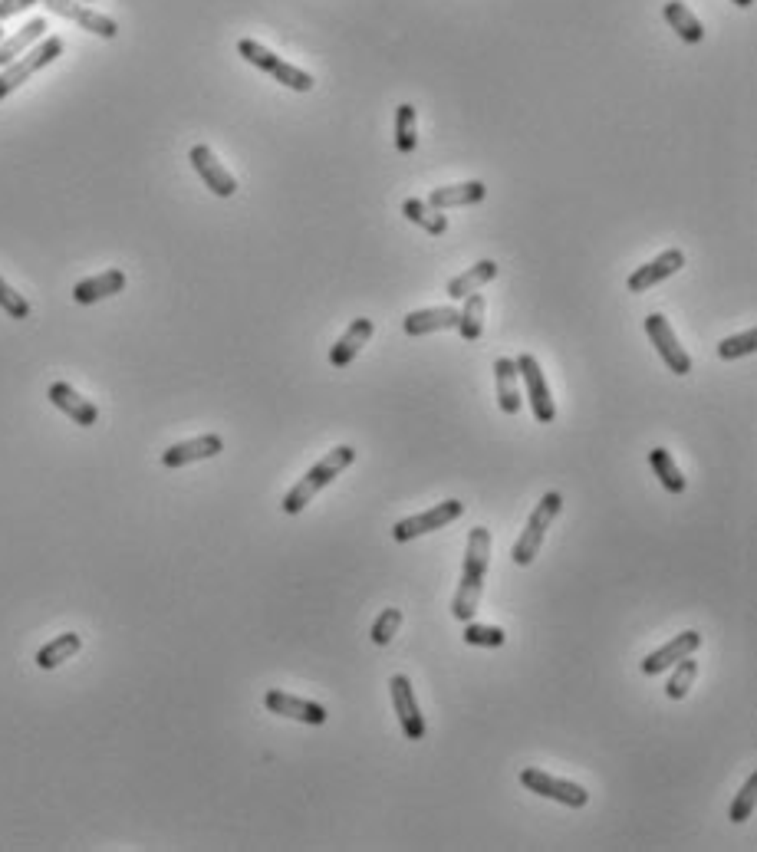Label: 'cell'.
Segmentation results:
<instances>
[{"label": "cell", "mask_w": 757, "mask_h": 852, "mask_svg": "<svg viewBox=\"0 0 757 852\" xmlns=\"http://www.w3.org/2000/svg\"><path fill=\"white\" fill-rule=\"evenodd\" d=\"M488 566H491V530L474 527L468 533V550H465V566H461L458 593H455V599H451V616H455L458 622H471L474 612H478Z\"/></svg>", "instance_id": "6da1fadb"}, {"label": "cell", "mask_w": 757, "mask_h": 852, "mask_svg": "<svg viewBox=\"0 0 757 852\" xmlns=\"http://www.w3.org/2000/svg\"><path fill=\"white\" fill-rule=\"evenodd\" d=\"M356 448L353 445H340V448H333V451H326L320 461L313 464V468L307 471L300 477L297 484L290 487V491L284 494V501H280V510H284L287 517H297V514H303V510H307V504L313 501L316 494L323 491V487H330L336 477H340L349 464H356Z\"/></svg>", "instance_id": "7a4b0ae2"}, {"label": "cell", "mask_w": 757, "mask_h": 852, "mask_svg": "<svg viewBox=\"0 0 757 852\" xmlns=\"http://www.w3.org/2000/svg\"><path fill=\"white\" fill-rule=\"evenodd\" d=\"M560 507H563L560 491H550V494L540 497V504L534 507V514L527 517V527L521 530V537H517L514 550H511V560L517 566H530L537 560V553H540V547H544V537H547L553 520H557Z\"/></svg>", "instance_id": "3957f363"}, {"label": "cell", "mask_w": 757, "mask_h": 852, "mask_svg": "<svg viewBox=\"0 0 757 852\" xmlns=\"http://www.w3.org/2000/svg\"><path fill=\"white\" fill-rule=\"evenodd\" d=\"M237 53H241L251 66H257L261 73L274 76L280 86L293 89V93H310V89H313V76L307 70H300V66H293L287 60H280V56L274 50H267L264 43L244 37V40H237Z\"/></svg>", "instance_id": "277c9868"}, {"label": "cell", "mask_w": 757, "mask_h": 852, "mask_svg": "<svg viewBox=\"0 0 757 852\" xmlns=\"http://www.w3.org/2000/svg\"><path fill=\"white\" fill-rule=\"evenodd\" d=\"M60 56H63V40L60 37H43L30 53L17 56L14 63H7L4 70H0V99H7L14 89L24 86L33 73H40L43 66H50L53 60H60Z\"/></svg>", "instance_id": "5b68a950"}, {"label": "cell", "mask_w": 757, "mask_h": 852, "mask_svg": "<svg viewBox=\"0 0 757 852\" xmlns=\"http://www.w3.org/2000/svg\"><path fill=\"white\" fill-rule=\"evenodd\" d=\"M521 783L530 793H537V797L557 800L563 806H570V810H583V806L590 803V793H586V787H580V783H573V780L553 777V774H547V770H540V767H524L521 770Z\"/></svg>", "instance_id": "8992f818"}, {"label": "cell", "mask_w": 757, "mask_h": 852, "mask_svg": "<svg viewBox=\"0 0 757 852\" xmlns=\"http://www.w3.org/2000/svg\"><path fill=\"white\" fill-rule=\"evenodd\" d=\"M461 514H465V504L451 497V501H442V504L428 507V510H422V514H412V517L399 520V524L392 527V540H395V543H409V540H415V537H425V533L455 524Z\"/></svg>", "instance_id": "52a82bcc"}, {"label": "cell", "mask_w": 757, "mask_h": 852, "mask_svg": "<svg viewBox=\"0 0 757 852\" xmlns=\"http://www.w3.org/2000/svg\"><path fill=\"white\" fill-rule=\"evenodd\" d=\"M514 362H517V372H521V385L527 392V402H530V408H534V418L540 425H550L553 418H557V405H553L544 369H540V362L534 356H517Z\"/></svg>", "instance_id": "ba28073f"}, {"label": "cell", "mask_w": 757, "mask_h": 852, "mask_svg": "<svg viewBox=\"0 0 757 852\" xmlns=\"http://www.w3.org/2000/svg\"><path fill=\"white\" fill-rule=\"evenodd\" d=\"M642 326H646L652 346L659 349V356H662L665 366H669L675 376H688V372H692V356H688V352L682 349L679 336H675V329L669 326V320H665L662 313H649Z\"/></svg>", "instance_id": "9c48e42d"}, {"label": "cell", "mask_w": 757, "mask_h": 852, "mask_svg": "<svg viewBox=\"0 0 757 852\" xmlns=\"http://www.w3.org/2000/svg\"><path fill=\"white\" fill-rule=\"evenodd\" d=\"M43 7L50 10V14L63 17V20H73L76 27H83L86 33H96V37L103 40H116L119 37V24L106 14H99V10L79 4V0H40Z\"/></svg>", "instance_id": "30bf717a"}, {"label": "cell", "mask_w": 757, "mask_h": 852, "mask_svg": "<svg viewBox=\"0 0 757 852\" xmlns=\"http://www.w3.org/2000/svg\"><path fill=\"white\" fill-rule=\"evenodd\" d=\"M389 695H392V708L399 714V724H402V734L409 741H425V718L418 711V701H415V691H412V681L405 675H392L389 681Z\"/></svg>", "instance_id": "8fae6325"}, {"label": "cell", "mask_w": 757, "mask_h": 852, "mask_svg": "<svg viewBox=\"0 0 757 852\" xmlns=\"http://www.w3.org/2000/svg\"><path fill=\"white\" fill-rule=\"evenodd\" d=\"M264 708H267L270 714H280V718H290V721H300V724H313V727L326 724V718H330L323 704L307 701V698H297V695H290V691H280V688H270V691H267V695H264Z\"/></svg>", "instance_id": "7c38bea8"}, {"label": "cell", "mask_w": 757, "mask_h": 852, "mask_svg": "<svg viewBox=\"0 0 757 852\" xmlns=\"http://www.w3.org/2000/svg\"><path fill=\"white\" fill-rule=\"evenodd\" d=\"M682 267H685V254L679 251V247H672V251H662L655 260H649V264H642V267L632 270L629 280H626V287H629V293H646V290L655 287V283L675 277Z\"/></svg>", "instance_id": "4fadbf2b"}, {"label": "cell", "mask_w": 757, "mask_h": 852, "mask_svg": "<svg viewBox=\"0 0 757 852\" xmlns=\"http://www.w3.org/2000/svg\"><path fill=\"white\" fill-rule=\"evenodd\" d=\"M188 162H191V168L198 172V178L205 181V185H208L218 198H231L234 191H237L234 175L218 162V155H214L208 145H195V149L188 152Z\"/></svg>", "instance_id": "5bb4252c"}, {"label": "cell", "mask_w": 757, "mask_h": 852, "mask_svg": "<svg viewBox=\"0 0 757 852\" xmlns=\"http://www.w3.org/2000/svg\"><path fill=\"white\" fill-rule=\"evenodd\" d=\"M221 451H224V438L221 435H198V438L178 441V445L165 448L162 451V464L168 471H175V468H185V464L218 458Z\"/></svg>", "instance_id": "9a60e30c"}, {"label": "cell", "mask_w": 757, "mask_h": 852, "mask_svg": "<svg viewBox=\"0 0 757 852\" xmlns=\"http://www.w3.org/2000/svg\"><path fill=\"white\" fill-rule=\"evenodd\" d=\"M698 649H702V635H698L695 629H688L682 635H675L672 642H665L662 649H655L652 655H646V662H642L639 668H642V675H649V678L662 675V672H669L675 662H682L685 655H695Z\"/></svg>", "instance_id": "2e32d148"}, {"label": "cell", "mask_w": 757, "mask_h": 852, "mask_svg": "<svg viewBox=\"0 0 757 852\" xmlns=\"http://www.w3.org/2000/svg\"><path fill=\"white\" fill-rule=\"evenodd\" d=\"M47 399L60 408L66 418H73L79 428H93L99 422V408L89 399H83V395H79L70 382H53L50 392H47Z\"/></svg>", "instance_id": "e0dca14e"}, {"label": "cell", "mask_w": 757, "mask_h": 852, "mask_svg": "<svg viewBox=\"0 0 757 852\" xmlns=\"http://www.w3.org/2000/svg\"><path fill=\"white\" fill-rule=\"evenodd\" d=\"M372 333H376V323L366 320V316H359V320L349 323L346 333L336 339V346L330 349V366L333 369H346L349 362H353L359 352H363V346L372 339Z\"/></svg>", "instance_id": "ac0fdd59"}, {"label": "cell", "mask_w": 757, "mask_h": 852, "mask_svg": "<svg viewBox=\"0 0 757 852\" xmlns=\"http://www.w3.org/2000/svg\"><path fill=\"white\" fill-rule=\"evenodd\" d=\"M122 290H126V274H122L119 267H112V270H103L99 277L79 280L76 287H73V300H76L79 306H93V303H99V300L116 297V293H122Z\"/></svg>", "instance_id": "d6986e66"}, {"label": "cell", "mask_w": 757, "mask_h": 852, "mask_svg": "<svg viewBox=\"0 0 757 852\" xmlns=\"http://www.w3.org/2000/svg\"><path fill=\"white\" fill-rule=\"evenodd\" d=\"M494 385H497V405L504 415H517L524 405L521 395V372H517L514 359H497L494 362Z\"/></svg>", "instance_id": "ffe728a7"}, {"label": "cell", "mask_w": 757, "mask_h": 852, "mask_svg": "<svg viewBox=\"0 0 757 852\" xmlns=\"http://www.w3.org/2000/svg\"><path fill=\"white\" fill-rule=\"evenodd\" d=\"M458 326V310L455 306H428V310H415L402 320V329L409 336H432L442 329Z\"/></svg>", "instance_id": "44dd1931"}, {"label": "cell", "mask_w": 757, "mask_h": 852, "mask_svg": "<svg viewBox=\"0 0 757 852\" xmlns=\"http://www.w3.org/2000/svg\"><path fill=\"white\" fill-rule=\"evenodd\" d=\"M484 198H488V188H484V181H461V185L432 188L428 204L438 208V211H445V208H468V204H481Z\"/></svg>", "instance_id": "7402d4cb"}, {"label": "cell", "mask_w": 757, "mask_h": 852, "mask_svg": "<svg viewBox=\"0 0 757 852\" xmlns=\"http://www.w3.org/2000/svg\"><path fill=\"white\" fill-rule=\"evenodd\" d=\"M47 30H50L47 17H33V20H27V24L14 33V37L0 40V70H4L7 63H14L17 56H24L37 40L47 37Z\"/></svg>", "instance_id": "603a6c76"}, {"label": "cell", "mask_w": 757, "mask_h": 852, "mask_svg": "<svg viewBox=\"0 0 757 852\" xmlns=\"http://www.w3.org/2000/svg\"><path fill=\"white\" fill-rule=\"evenodd\" d=\"M662 17H665V24H669L675 33H679V40L688 43V47H695V43L705 40L702 20H698L692 10L682 4V0H669V4L662 7Z\"/></svg>", "instance_id": "cb8c5ba5"}, {"label": "cell", "mask_w": 757, "mask_h": 852, "mask_svg": "<svg viewBox=\"0 0 757 852\" xmlns=\"http://www.w3.org/2000/svg\"><path fill=\"white\" fill-rule=\"evenodd\" d=\"M79 649H83V635L63 632V635H56V639H50L47 645H43L33 662H37V668H43V672H53V668H60L63 662H70Z\"/></svg>", "instance_id": "d4e9b609"}, {"label": "cell", "mask_w": 757, "mask_h": 852, "mask_svg": "<svg viewBox=\"0 0 757 852\" xmlns=\"http://www.w3.org/2000/svg\"><path fill=\"white\" fill-rule=\"evenodd\" d=\"M497 270H501V267H497L494 260H478V264H474V267H468L465 274L451 277V280H448V290H445V293H448L451 300H465L468 293L481 290L484 283H491V280L497 277Z\"/></svg>", "instance_id": "484cf974"}, {"label": "cell", "mask_w": 757, "mask_h": 852, "mask_svg": "<svg viewBox=\"0 0 757 852\" xmlns=\"http://www.w3.org/2000/svg\"><path fill=\"white\" fill-rule=\"evenodd\" d=\"M402 214H405V218H409L412 224L422 227V231L435 234V237H442V234L448 231V218H445V214L438 211V208H432L428 201L409 198V201L402 204Z\"/></svg>", "instance_id": "4316f807"}, {"label": "cell", "mask_w": 757, "mask_h": 852, "mask_svg": "<svg viewBox=\"0 0 757 852\" xmlns=\"http://www.w3.org/2000/svg\"><path fill=\"white\" fill-rule=\"evenodd\" d=\"M455 329L468 339V343H478V339H481V333H484V297L478 290L465 297V306L458 310V326Z\"/></svg>", "instance_id": "83f0119b"}, {"label": "cell", "mask_w": 757, "mask_h": 852, "mask_svg": "<svg viewBox=\"0 0 757 852\" xmlns=\"http://www.w3.org/2000/svg\"><path fill=\"white\" fill-rule=\"evenodd\" d=\"M649 468L655 471V477L662 481V487L669 494H682L685 491V474L679 471V464L665 448H652L649 451Z\"/></svg>", "instance_id": "f1b7e54d"}, {"label": "cell", "mask_w": 757, "mask_h": 852, "mask_svg": "<svg viewBox=\"0 0 757 852\" xmlns=\"http://www.w3.org/2000/svg\"><path fill=\"white\" fill-rule=\"evenodd\" d=\"M418 145V129H415V106L412 102H402L395 109V149L399 155H412Z\"/></svg>", "instance_id": "f546056e"}, {"label": "cell", "mask_w": 757, "mask_h": 852, "mask_svg": "<svg viewBox=\"0 0 757 852\" xmlns=\"http://www.w3.org/2000/svg\"><path fill=\"white\" fill-rule=\"evenodd\" d=\"M695 678H698V662L692 655H685L682 662H675V672L669 678V685H665V695L672 701H682L688 695V688L695 685Z\"/></svg>", "instance_id": "4dcf8cb0"}, {"label": "cell", "mask_w": 757, "mask_h": 852, "mask_svg": "<svg viewBox=\"0 0 757 852\" xmlns=\"http://www.w3.org/2000/svg\"><path fill=\"white\" fill-rule=\"evenodd\" d=\"M757 349V329H744L738 336H725L718 343V356L731 362V359H741V356H751Z\"/></svg>", "instance_id": "1f68e13d"}, {"label": "cell", "mask_w": 757, "mask_h": 852, "mask_svg": "<svg viewBox=\"0 0 757 852\" xmlns=\"http://www.w3.org/2000/svg\"><path fill=\"white\" fill-rule=\"evenodd\" d=\"M754 800H757V774H751L748 780H744V787L738 790V797H734L731 810H728V820H731V823H744V820H751V813H754Z\"/></svg>", "instance_id": "d6a6232c"}, {"label": "cell", "mask_w": 757, "mask_h": 852, "mask_svg": "<svg viewBox=\"0 0 757 852\" xmlns=\"http://www.w3.org/2000/svg\"><path fill=\"white\" fill-rule=\"evenodd\" d=\"M402 626V609H382L376 622H372V642L376 645H389L395 639V632Z\"/></svg>", "instance_id": "836d02e7"}, {"label": "cell", "mask_w": 757, "mask_h": 852, "mask_svg": "<svg viewBox=\"0 0 757 852\" xmlns=\"http://www.w3.org/2000/svg\"><path fill=\"white\" fill-rule=\"evenodd\" d=\"M504 639H507L504 629L497 626H478V622H468L465 626V642L478 645V649H501Z\"/></svg>", "instance_id": "e575fe53"}, {"label": "cell", "mask_w": 757, "mask_h": 852, "mask_svg": "<svg viewBox=\"0 0 757 852\" xmlns=\"http://www.w3.org/2000/svg\"><path fill=\"white\" fill-rule=\"evenodd\" d=\"M0 310H4L10 320H27L30 316V303L20 297V293L10 287L4 277H0Z\"/></svg>", "instance_id": "d590c367"}, {"label": "cell", "mask_w": 757, "mask_h": 852, "mask_svg": "<svg viewBox=\"0 0 757 852\" xmlns=\"http://www.w3.org/2000/svg\"><path fill=\"white\" fill-rule=\"evenodd\" d=\"M33 4H40V0H0V20L24 14V10H30Z\"/></svg>", "instance_id": "8d00e7d4"}, {"label": "cell", "mask_w": 757, "mask_h": 852, "mask_svg": "<svg viewBox=\"0 0 757 852\" xmlns=\"http://www.w3.org/2000/svg\"><path fill=\"white\" fill-rule=\"evenodd\" d=\"M731 4H738V7H741V10H748V7H751V4H754V0H731Z\"/></svg>", "instance_id": "74e56055"}, {"label": "cell", "mask_w": 757, "mask_h": 852, "mask_svg": "<svg viewBox=\"0 0 757 852\" xmlns=\"http://www.w3.org/2000/svg\"><path fill=\"white\" fill-rule=\"evenodd\" d=\"M0 40H4V27H0Z\"/></svg>", "instance_id": "f35d334b"}]
</instances>
